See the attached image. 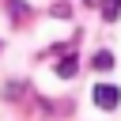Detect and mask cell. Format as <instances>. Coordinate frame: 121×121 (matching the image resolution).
Masks as SVG:
<instances>
[{
  "mask_svg": "<svg viewBox=\"0 0 121 121\" xmlns=\"http://www.w3.org/2000/svg\"><path fill=\"white\" fill-rule=\"evenodd\" d=\"M121 102V91L113 87V83H95V106H102V110H113Z\"/></svg>",
  "mask_w": 121,
  "mask_h": 121,
  "instance_id": "6da1fadb",
  "label": "cell"
},
{
  "mask_svg": "<svg viewBox=\"0 0 121 121\" xmlns=\"http://www.w3.org/2000/svg\"><path fill=\"white\" fill-rule=\"evenodd\" d=\"M76 72H79V60H76V53H68V57H60V60H57V76H60V79H72Z\"/></svg>",
  "mask_w": 121,
  "mask_h": 121,
  "instance_id": "7a4b0ae2",
  "label": "cell"
},
{
  "mask_svg": "<svg viewBox=\"0 0 121 121\" xmlns=\"http://www.w3.org/2000/svg\"><path fill=\"white\" fill-rule=\"evenodd\" d=\"M98 8H102V15H106V23H113V19L121 15V0H102Z\"/></svg>",
  "mask_w": 121,
  "mask_h": 121,
  "instance_id": "3957f363",
  "label": "cell"
},
{
  "mask_svg": "<svg viewBox=\"0 0 121 121\" xmlns=\"http://www.w3.org/2000/svg\"><path fill=\"white\" fill-rule=\"evenodd\" d=\"M8 11H11V19H26V15H30V8H26L23 0H8Z\"/></svg>",
  "mask_w": 121,
  "mask_h": 121,
  "instance_id": "277c9868",
  "label": "cell"
},
{
  "mask_svg": "<svg viewBox=\"0 0 121 121\" xmlns=\"http://www.w3.org/2000/svg\"><path fill=\"white\" fill-rule=\"evenodd\" d=\"M95 68H113V53L110 49H102V53H95V60H91Z\"/></svg>",
  "mask_w": 121,
  "mask_h": 121,
  "instance_id": "5b68a950",
  "label": "cell"
},
{
  "mask_svg": "<svg viewBox=\"0 0 121 121\" xmlns=\"http://www.w3.org/2000/svg\"><path fill=\"white\" fill-rule=\"evenodd\" d=\"M49 11H53V15H57V19H64V15H68V4H53V8H49Z\"/></svg>",
  "mask_w": 121,
  "mask_h": 121,
  "instance_id": "8992f818",
  "label": "cell"
},
{
  "mask_svg": "<svg viewBox=\"0 0 121 121\" xmlns=\"http://www.w3.org/2000/svg\"><path fill=\"white\" fill-rule=\"evenodd\" d=\"M83 4H87V8H98V4H102V0H83Z\"/></svg>",
  "mask_w": 121,
  "mask_h": 121,
  "instance_id": "52a82bcc",
  "label": "cell"
}]
</instances>
